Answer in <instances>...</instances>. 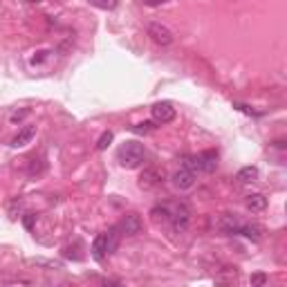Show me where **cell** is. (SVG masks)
Segmentation results:
<instances>
[{
    "label": "cell",
    "mask_w": 287,
    "mask_h": 287,
    "mask_svg": "<svg viewBox=\"0 0 287 287\" xmlns=\"http://www.w3.org/2000/svg\"><path fill=\"white\" fill-rule=\"evenodd\" d=\"M146 157V150L139 142H126L117 150V161L124 169H137Z\"/></svg>",
    "instance_id": "6da1fadb"
},
{
    "label": "cell",
    "mask_w": 287,
    "mask_h": 287,
    "mask_svg": "<svg viewBox=\"0 0 287 287\" xmlns=\"http://www.w3.org/2000/svg\"><path fill=\"white\" fill-rule=\"evenodd\" d=\"M166 204H169V202H166ZM169 222L175 233H182L191 222V209L186 204H182V202L169 204Z\"/></svg>",
    "instance_id": "7a4b0ae2"
},
{
    "label": "cell",
    "mask_w": 287,
    "mask_h": 287,
    "mask_svg": "<svg viewBox=\"0 0 287 287\" xmlns=\"http://www.w3.org/2000/svg\"><path fill=\"white\" fill-rule=\"evenodd\" d=\"M150 114H153L155 124H171L175 119V108L171 101H157L153 108H150Z\"/></svg>",
    "instance_id": "3957f363"
},
{
    "label": "cell",
    "mask_w": 287,
    "mask_h": 287,
    "mask_svg": "<svg viewBox=\"0 0 287 287\" xmlns=\"http://www.w3.org/2000/svg\"><path fill=\"white\" fill-rule=\"evenodd\" d=\"M117 229L121 231V236H137V233H142L144 222L137 213H128V216H124V220L117 224Z\"/></svg>",
    "instance_id": "277c9868"
},
{
    "label": "cell",
    "mask_w": 287,
    "mask_h": 287,
    "mask_svg": "<svg viewBox=\"0 0 287 287\" xmlns=\"http://www.w3.org/2000/svg\"><path fill=\"white\" fill-rule=\"evenodd\" d=\"M148 36L157 45H171L173 43V34H171V29L164 27V25H159V23H150L148 25Z\"/></svg>",
    "instance_id": "5b68a950"
},
{
    "label": "cell",
    "mask_w": 287,
    "mask_h": 287,
    "mask_svg": "<svg viewBox=\"0 0 287 287\" xmlns=\"http://www.w3.org/2000/svg\"><path fill=\"white\" fill-rule=\"evenodd\" d=\"M161 182H164V171H159V169H146L139 175V186L142 189H155Z\"/></svg>",
    "instance_id": "8992f818"
},
{
    "label": "cell",
    "mask_w": 287,
    "mask_h": 287,
    "mask_svg": "<svg viewBox=\"0 0 287 287\" xmlns=\"http://www.w3.org/2000/svg\"><path fill=\"white\" fill-rule=\"evenodd\" d=\"M193 184H195V173L189 171V169H180L173 175V186H175V189L189 191V189H193Z\"/></svg>",
    "instance_id": "52a82bcc"
},
{
    "label": "cell",
    "mask_w": 287,
    "mask_h": 287,
    "mask_svg": "<svg viewBox=\"0 0 287 287\" xmlns=\"http://www.w3.org/2000/svg\"><path fill=\"white\" fill-rule=\"evenodd\" d=\"M92 258L97 260V263H103V258L108 256V242H106V233H99L95 238V242H92Z\"/></svg>",
    "instance_id": "ba28073f"
},
{
    "label": "cell",
    "mask_w": 287,
    "mask_h": 287,
    "mask_svg": "<svg viewBox=\"0 0 287 287\" xmlns=\"http://www.w3.org/2000/svg\"><path fill=\"white\" fill-rule=\"evenodd\" d=\"M200 157V171L204 173H213L218 169V153L216 150H204V153L197 155Z\"/></svg>",
    "instance_id": "9c48e42d"
},
{
    "label": "cell",
    "mask_w": 287,
    "mask_h": 287,
    "mask_svg": "<svg viewBox=\"0 0 287 287\" xmlns=\"http://www.w3.org/2000/svg\"><path fill=\"white\" fill-rule=\"evenodd\" d=\"M34 135H36V126H25L23 130H18V135L12 139V148H23V146H27L34 139Z\"/></svg>",
    "instance_id": "30bf717a"
},
{
    "label": "cell",
    "mask_w": 287,
    "mask_h": 287,
    "mask_svg": "<svg viewBox=\"0 0 287 287\" xmlns=\"http://www.w3.org/2000/svg\"><path fill=\"white\" fill-rule=\"evenodd\" d=\"M244 204H247L249 211L258 213V211H265L267 209V197L263 195V193H249L247 200H244Z\"/></svg>",
    "instance_id": "8fae6325"
},
{
    "label": "cell",
    "mask_w": 287,
    "mask_h": 287,
    "mask_svg": "<svg viewBox=\"0 0 287 287\" xmlns=\"http://www.w3.org/2000/svg\"><path fill=\"white\" fill-rule=\"evenodd\" d=\"M236 180L242 182V184H252V182L258 180V169H256V166H242V169L238 171Z\"/></svg>",
    "instance_id": "7c38bea8"
},
{
    "label": "cell",
    "mask_w": 287,
    "mask_h": 287,
    "mask_svg": "<svg viewBox=\"0 0 287 287\" xmlns=\"http://www.w3.org/2000/svg\"><path fill=\"white\" fill-rule=\"evenodd\" d=\"M238 233L247 236L249 240H254V242L263 240V227H258V224H240V231Z\"/></svg>",
    "instance_id": "4fadbf2b"
},
{
    "label": "cell",
    "mask_w": 287,
    "mask_h": 287,
    "mask_svg": "<svg viewBox=\"0 0 287 287\" xmlns=\"http://www.w3.org/2000/svg\"><path fill=\"white\" fill-rule=\"evenodd\" d=\"M182 161H184V169L193 171V173H195V171H200V157H197V155H186Z\"/></svg>",
    "instance_id": "5bb4252c"
},
{
    "label": "cell",
    "mask_w": 287,
    "mask_h": 287,
    "mask_svg": "<svg viewBox=\"0 0 287 287\" xmlns=\"http://www.w3.org/2000/svg\"><path fill=\"white\" fill-rule=\"evenodd\" d=\"M112 139H114V135L110 133V130H106V133L99 137V142H97V150H106L108 146L112 144Z\"/></svg>",
    "instance_id": "9a60e30c"
},
{
    "label": "cell",
    "mask_w": 287,
    "mask_h": 287,
    "mask_svg": "<svg viewBox=\"0 0 287 287\" xmlns=\"http://www.w3.org/2000/svg\"><path fill=\"white\" fill-rule=\"evenodd\" d=\"M90 5H95V7H99V9H114L119 5V0H90Z\"/></svg>",
    "instance_id": "2e32d148"
},
{
    "label": "cell",
    "mask_w": 287,
    "mask_h": 287,
    "mask_svg": "<svg viewBox=\"0 0 287 287\" xmlns=\"http://www.w3.org/2000/svg\"><path fill=\"white\" fill-rule=\"evenodd\" d=\"M155 121H144V124H137V126H133V133H139V135H146L150 133V130H155Z\"/></svg>",
    "instance_id": "e0dca14e"
},
{
    "label": "cell",
    "mask_w": 287,
    "mask_h": 287,
    "mask_svg": "<svg viewBox=\"0 0 287 287\" xmlns=\"http://www.w3.org/2000/svg\"><path fill=\"white\" fill-rule=\"evenodd\" d=\"M249 283H252L254 287H263V285H267V276L265 274H252V278H249Z\"/></svg>",
    "instance_id": "ac0fdd59"
},
{
    "label": "cell",
    "mask_w": 287,
    "mask_h": 287,
    "mask_svg": "<svg viewBox=\"0 0 287 287\" xmlns=\"http://www.w3.org/2000/svg\"><path fill=\"white\" fill-rule=\"evenodd\" d=\"M34 222H36V213H25V218H23L25 229H34Z\"/></svg>",
    "instance_id": "d6986e66"
},
{
    "label": "cell",
    "mask_w": 287,
    "mask_h": 287,
    "mask_svg": "<svg viewBox=\"0 0 287 287\" xmlns=\"http://www.w3.org/2000/svg\"><path fill=\"white\" fill-rule=\"evenodd\" d=\"M29 114V110H20V112H14L12 114V121H20V119H25Z\"/></svg>",
    "instance_id": "ffe728a7"
},
{
    "label": "cell",
    "mask_w": 287,
    "mask_h": 287,
    "mask_svg": "<svg viewBox=\"0 0 287 287\" xmlns=\"http://www.w3.org/2000/svg\"><path fill=\"white\" fill-rule=\"evenodd\" d=\"M161 3H164V0H144V5H148V7H159Z\"/></svg>",
    "instance_id": "44dd1931"
},
{
    "label": "cell",
    "mask_w": 287,
    "mask_h": 287,
    "mask_svg": "<svg viewBox=\"0 0 287 287\" xmlns=\"http://www.w3.org/2000/svg\"><path fill=\"white\" fill-rule=\"evenodd\" d=\"M45 59V52H38V56H34V63H40Z\"/></svg>",
    "instance_id": "7402d4cb"
}]
</instances>
